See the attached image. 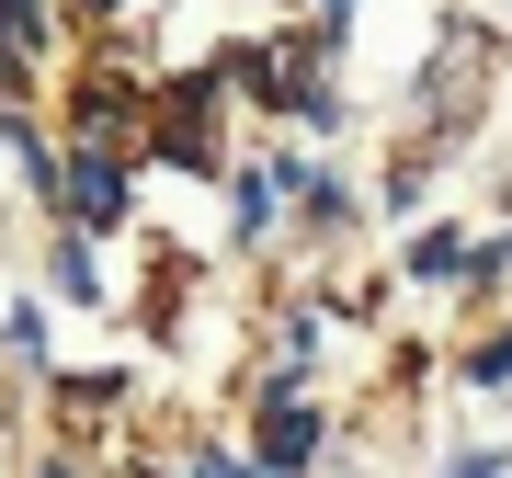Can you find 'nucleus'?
I'll return each instance as SVG.
<instances>
[{
	"label": "nucleus",
	"mask_w": 512,
	"mask_h": 478,
	"mask_svg": "<svg viewBox=\"0 0 512 478\" xmlns=\"http://www.w3.org/2000/svg\"><path fill=\"white\" fill-rule=\"evenodd\" d=\"M46 478H80V467H46Z\"/></svg>",
	"instance_id": "14"
},
{
	"label": "nucleus",
	"mask_w": 512,
	"mask_h": 478,
	"mask_svg": "<svg viewBox=\"0 0 512 478\" xmlns=\"http://www.w3.org/2000/svg\"><path fill=\"white\" fill-rule=\"evenodd\" d=\"M456 262H467L456 228H421V239H410V274H421V285H456Z\"/></svg>",
	"instance_id": "6"
},
{
	"label": "nucleus",
	"mask_w": 512,
	"mask_h": 478,
	"mask_svg": "<svg viewBox=\"0 0 512 478\" xmlns=\"http://www.w3.org/2000/svg\"><path fill=\"white\" fill-rule=\"evenodd\" d=\"M69 126H80V148H126V80H80Z\"/></svg>",
	"instance_id": "4"
},
{
	"label": "nucleus",
	"mask_w": 512,
	"mask_h": 478,
	"mask_svg": "<svg viewBox=\"0 0 512 478\" xmlns=\"http://www.w3.org/2000/svg\"><path fill=\"white\" fill-rule=\"evenodd\" d=\"M467 376H478V387H501V376H512V331H490V342H478V353H467Z\"/></svg>",
	"instance_id": "9"
},
{
	"label": "nucleus",
	"mask_w": 512,
	"mask_h": 478,
	"mask_svg": "<svg viewBox=\"0 0 512 478\" xmlns=\"http://www.w3.org/2000/svg\"><path fill=\"white\" fill-rule=\"evenodd\" d=\"M12 160H23V183H35V194L57 205V171H69V160H57V148H46L35 126H23V114H12Z\"/></svg>",
	"instance_id": "7"
},
{
	"label": "nucleus",
	"mask_w": 512,
	"mask_h": 478,
	"mask_svg": "<svg viewBox=\"0 0 512 478\" xmlns=\"http://www.w3.org/2000/svg\"><path fill=\"white\" fill-rule=\"evenodd\" d=\"M342 23H353V0H319V35H342Z\"/></svg>",
	"instance_id": "12"
},
{
	"label": "nucleus",
	"mask_w": 512,
	"mask_h": 478,
	"mask_svg": "<svg viewBox=\"0 0 512 478\" xmlns=\"http://www.w3.org/2000/svg\"><path fill=\"white\" fill-rule=\"evenodd\" d=\"M319 444H330V422H319V410L308 399H262V478H296V467H319Z\"/></svg>",
	"instance_id": "2"
},
{
	"label": "nucleus",
	"mask_w": 512,
	"mask_h": 478,
	"mask_svg": "<svg viewBox=\"0 0 512 478\" xmlns=\"http://www.w3.org/2000/svg\"><path fill=\"white\" fill-rule=\"evenodd\" d=\"M46 57V0H0V80H35Z\"/></svg>",
	"instance_id": "3"
},
{
	"label": "nucleus",
	"mask_w": 512,
	"mask_h": 478,
	"mask_svg": "<svg viewBox=\"0 0 512 478\" xmlns=\"http://www.w3.org/2000/svg\"><path fill=\"white\" fill-rule=\"evenodd\" d=\"M57 296H69V308H92V296H103V274H92V239H57Z\"/></svg>",
	"instance_id": "5"
},
{
	"label": "nucleus",
	"mask_w": 512,
	"mask_h": 478,
	"mask_svg": "<svg viewBox=\"0 0 512 478\" xmlns=\"http://www.w3.org/2000/svg\"><path fill=\"white\" fill-rule=\"evenodd\" d=\"M501 467H512V456H501V444H467V456H456V467H444V478H501Z\"/></svg>",
	"instance_id": "10"
},
{
	"label": "nucleus",
	"mask_w": 512,
	"mask_h": 478,
	"mask_svg": "<svg viewBox=\"0 0 512 478\" xmlns=\"http://www.w3.org/2000/svg\"><path fill=\"white\" fill-rule=\"evenodd\" d=\"M194 478H262V467H251V456H205Z\"/></svg>",
	"instance_id": "11"
},
{
	"label": "nucleus",
	"mask_w": 512,
	"mask_h": 478,
	"mask_svg": "<svg viewBox=\"0 0 512 478\" xmlns=\"http://www.w3.org/2000/svg\"><path fill=\"white\" fill-rule=\"evenodd\" d=\"M126 205H137V171H126V148H80V160L57 171V217H69L80 239H92V228H126Z\"/></svg>",
	"instance_id": "1"
},
{
	"label": "nucleus",
	"mask_w": 512,
	"mask_h": 478,
	"mask_svg": "<svg viewBox=\"0 0 512 478\" xmlns=\"http://www.w3.org/2000/svg\"><path fill=\"white\" fill-rule=\"evenodd\" d=\"M160 148L183 171H205V126H194V92H171V114H160Z\"/></svg>",
	"instance_id": "8"
},
{
	"label": "nucleus",
	"mask_w": 512,
	"mask_h": 478,
	"mask_svg": "<svg viewBox=\"0 0 512 478\" xmlns=\"http://www.w3.org/2000/svg\"><path fill=\"white\" fill-rule=\"evenodd\" d=\"M80 12H126V0H80Z\"/></svg>",
	"instance_id": "13"
}]
</instances>
